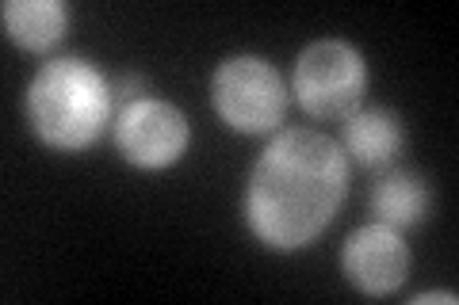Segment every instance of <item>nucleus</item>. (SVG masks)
I'll use <instances>...</instances> for the list:
<instances>
[{
    "mask_svg": "<svg viewBox=\"0 0 459 305\" xmlns=\"http://www.w3.org/2000/svg\"><path fill=\"white\" fill-rule=\"evenodd\" d=\"M410 264H413L410 244L402 241L398 229L383 225V222L360 225L344 241V252H341L344 279L368 298L394 294V290L410 279Z\"/></svg>",
    "mask_w": 459,
    "mask_h": 305,
    "instance_id": "nucleus-6",
    "label": "nucleus"
},
{
    "mask_svg": "<svg viewBox=\"0 0 459 305\" xmlns=\"http://www.w3.org/2000/svg\"><path fill=\"white\" fill-rule=\"evenodd\" d=\"M111 141L126 165L142 172H161L172 168L188 153L192 130L180 107H172L169 99H138L115 111L111 123Z\"/></svg>",
    "mask_w": 459,
    "mask_h": 305,
    "instance_id": "nucleus-5",
    "label": "nucleus"
},
{
    "mask_svg": "<svg viewBox=\"0 0 459 305\" xmlns=\"http://www.w3.org/2000/svg\"><path fill=\"white\" fill-rule=\"evenodd\" d=\"M214 114L238 134H272L287 114V84L276 65L253 54H238L211 77Z\"/></svg>",
    "mask_w": 459,
    "mask_h": 305,
    "instance_id": "nucleus-4",
    "label": "nucleus"
},
{
    "mask_svg": "<svg viewBox=\"0 0 459 305\" xmlns=\"http://www.w3.org/2000/svg\"><path fill=\"white\" fill-rule=\"evenodd\" d=\"M4 35L31 54H47L69 31V8L62 0H8L0 8Z\"/></svg>",
    "mask_w": 459,
    "mask_h": 305,
    "instance_id": "nucleus-9",
    "label": "nucleus"
},
{
    "mask_svg": "<svg viewBox=\"0 0 459 305\" xmlns=\"http://www.w3.org/2000/svg\"><path fill=\"white\" fill-rule=\"evenodd\" d=\"M429 207H433V191H429V183L410 168L386 172V176H379L376 187H371V214H376V222L398 229V233L402 229L425 225Z\"/></svg>",
    "mask_w": 459,
    "mask_h": 305,
    "instance_id": "nucleus-8",
    "label": "nucleus"
},
{
    "mask_svg": "<svg viewBox=\"0 0 459 305\" xmlns=\"http://www.w3.org/2000/svg\"><path fill=\"white\" fill-rule=\"evenodd\" d=\"M349 195V157L307 126L276 130L246 187V225L272 252L318 241Z\"/></svg>",
    "mask_w": 459,
    "mask_h": 305,
    "instance_id": "nucleus-1",
    "label": "nucleus"
},
{
    "mask_svg": "<svg viewBox=\"0 0 459 305\" xmlns=\"http://www.w3.org/2000/svg\"><path fill=\"white\" fill-rule=\"evenodd\" d=\"M344 157L364 168H386L398 161L406 145V126L386 107H360L344 119Z\"/></svg>",
    "mask_w": 459,
    "mask_h": 305,
    "instance_id": "nucleus-7",
    "label": "nucleus"
},
{
    "mask_svg": "<svg viewBox=\"0 0 459 305\" xmlns=\"http://www.w3.org/2000/svg\"><path fill=\"white\" fill-rule=\"evenodd\" d=\"M142 92H146V77H142V72H119V77H111V99H115V107H119V111L126 104L146 99Z\"/></svg>",
    "mask_w": 459,
    "mask_h": 305,
    "instance_id": "nucleus-10",
    "label": "nucleus"
},
{
    "mask_svg": "<svg viewBox=\"0 0 459 305\" xmlns=\"http://www.w3.org/2000/svg\"><path fill=\"white\" fill-rule=\"evenodd\" d=\"M27 123L47 149H92L115 123L111 80L89 57H50L27 89Z\"/></svg>",
    "mask_w": 459,
    "mask_h": 305,
    "instance_id": "nucleus-2",
    "label": "nucleus"
},
{
    "mask_svg": "<svg viewBox=\"0 0 459 305\" xmlns=\"http://www.w3.org/2000/svg\"><path fill=\"white\" fill-rule=\"evenodd\" d=\"M291 92L310 119L333 123L360 111V99L368 92V65L364 54L344 38H318L299 54Z\"/></svg>",
    "mask_w": 459,
    "mask_h": 305,
    "instance_id": "nucleus-3",
    "label": "nucleus"
},
{
    "mask_svg": "<svg viewBox=\"0 0 459 305\" xmlns=\"http://www.w3.org/2000/svg\"><path fill=\"white\" fill-rule=\"evenodd\" d=\"M429 301H444V305H455V294H444V290H433V294H418L413 305H429Z\"/></svg>",
    "mask_w": 459,
    "mask_h": 305,
    "instance_id": "nucleus-11",
    "label": "nucleus"
}]
</instances>
